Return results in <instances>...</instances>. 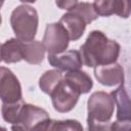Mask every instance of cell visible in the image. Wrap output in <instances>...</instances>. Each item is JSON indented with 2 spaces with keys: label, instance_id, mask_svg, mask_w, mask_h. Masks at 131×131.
Listing matches in <instances>:
<instances>
[{
  "label": "cell",
  "instance_id": "cell-1",
  "mask_svg": "<svg viewBox=\"0 0 131 131\" xmlns=\"http://www.w3.org/2000/svg\"><path fill=\"white\" fill-rule=\"evenodd\" d=\"M120 50L121 46L117 41L108 39L101 31L94 30L89 33L85 42L80 46L79 52L86 67L95 68L116 62Z\"/></svg>",
  "mask_w": 131,
  "mask_h": 131
},
{
  "label": "cell",
  "instance_id": "cell-2",
  "mask_svg": "<svg viewBox=\"0 0 131 131\" xmlns=\"http://www.w3.org/2000/svg\"><path fill=\"white\" fill-rule=\"evenodd\" d=\"M39 16L37 10L28 4L16 6L10 15V25L15 38L21 42L33 41L38 30Z\"/></svg>",
  "mask_w": 131,
  "mask_h": 131
},
{
  "label": "cell",
  "instance_id": "cell-3",
  "mask_svg": "<svg viewBox=\"0 0 131 131\" xmlns=\"http://www.w3.org/2000/svg\"><path fill=\"white\" fill-rule=\"evenodd\" d=\"M50 121L51 119L44 108L25 103L17 122L11 126V131H46Z\"/></svg>",
  "mask_w": 131,
  "mask_h": 131
},
{
  "label": "cell",
  "instance_id": "cell-4",
  "mask_svg": "<svg viewBox=\"0 0 131 131\" xmlns=\"http://www.w3.org/2000/svg\"><path fill=\"white\" fill-rule=\"evenodd\" d=\"M115 110V103L110 93L104 91L93 92L87 100L88 119L99 122H108Z\"/></svg>",
  "mask_w": 131,
  "mask_h": 131
},
{
  "label": "cell",
  "instance_id": "cell-5",
  "mask_svg": "<svg viewBox=\"0 0 131 131\" xmlns=\"http://www.w3.org/2000/svg\"><path fill=\"white\" fill-rule=\"evenodd\" d=\"M70 38L64 28L59 23L47 24L42 44L48 55H54L67 50Z\"/></svg>",
  "mask_w": 131,
  "mask_h": 131
},
{
  "label": "cell",
  "instance_id": "cell-6",
  "mask_svg": "<svg viewBox=\"0 0 131 131\" xmlns=\"http://www.w3.org/2000/svg\"><path fill=\"white\" fill-rule=\"evenodd\" d=\"M80 95L81 93L62 78L61 82L50 94V97L55 111L58 113H68L76 106Z\"/></svg>",
  "mask_w": 131,
  "mask_h": 131
},
{
  "label": "cell",
  "instance_id": "cell-7",
  "mask_svg": "<svg viewBox=\"0 0 131 131\" xmlns=\"http://www.w3.org/2000/svg\"><path fill=\"white\" fill-rule=\"evenodd\" d=\"M0 99L3 103H13L23 99L19 80L6 67H0Z\"/></svg>",
  "mask_w": 131,
  "mask_h": 131
},
{
  "label": "cell",
  "instance_id": "cell-8",
  "mask_svg": "<svg viewBox=\"0 0 131 131\" xmlns=\"http://www.w3.org/2000/svg\"><path fill=\"white\" fill-rule=\"evenodd\" d=\"M48 62L60 72H73L82 68L83 61L79 50H66L61 53L48 55Z\"/></svg>",
  "mask_w": 131,
  "mask_h": 131
},
{
  "label": "cell",
  "instance_id": "cell-9",
  "mask_svg": "<svg viewBox=\"0 0 131 131\" xmlns=\"http://www.w3.org/2000/svg\"><path fill=\"white\" fill-rule=\"evenodd\" d=\"M94 76L101 85L108 87L122 84L125 79L123 67L118 62L95 67Z\"/></svg>",
  "mask_w": 131,
  "mask_h": 131
},
{
  "label": "cell",
  "instance_id": "cell-10",
  "mask_svg": "<svg viewBox=\"0 0 131 131\" xmlns=\"http://www.w3.org/2000/svg\"><path fill=\"white\" fill-rule=\"evenodd\" d=\"M97 16L118 14L127 18L130 15V1L127 0H96L92 3Z\"/></svg>",
  "mask_w": 131,
  "mask_h": 131
},
{
  "label": "cell",
  "instance_id": "cell-11",
  "mask_svg": "<svg viewBox=\"0 0 131 131\" xmlns=\"http://www.w3.org/2000/svg\"><path fill=\"white\" fill-rule=\"evenodd\" d=\"M58 23L64 28L71 41L79 40L83 36L87 26L86 21L81 16L73 12H67L62 14Z\"/></svg>",
  "mask_w": 131,
  "mask_h": 131
},
{
  "label": "cell",
  "instance_id": "cell-12",
  "mask_svg": "<svg viewBox=\"0 0 131 131\" xmlns=\"http://www.w3.org/2000/svg\"><path fill=\"white\" fill-rule=\"evenodd\" d=\"M110 94L117 106V120H130V99L124 84L122 83Z\"/></svg>",
  "mask_w": 131,
  "mask_h": 131
},
{
  "label": "cell",
  "instance_id": "cell-13",
  "mask_svg": "<svg viewBox=\"0 0 131 131\" xmlns=\"http://www.w3.org/2000/svg\"><path fill=\"white\" fill-rule=\"evenodd\" d=\"M2 60L5 63H14L23 60V42L16 38H10L1 45Z\"/></svg>",
  "mask_w": 131,
  "mask_h": 131
},
{
  "label": "cell",
  "instance_id": "cell-14",
  "mask_svg": "<svg viewBox=\"0 0 131 131\" xmlns=\"http://www.w3.org/2000/svg\"><path fill=\"white\" fill-rule=\"evenodd\" d=\"M45 48L41 41L23 42V59L31 64H39L45 56Z\"/></svg>",
  "mask_w": 131,
  "mask_h": 131
},
{
  "label": "cell",
  "instance_id": "cell-15",
  "mask_svg": "<svg viewBox=\"0 0 131 131\" xmlns=\"http://www.w3.org/2000/svg\"><path fill=\"white\" fill-rule=\"evenodd\" d=\"M63 79L70 82L81 94H86L90 92V90L93 87V82L91 77L86 72L81 70L66 73Z\"/></svg>",
  "mask_w": 131,
  "mask_h": 131
},
{
  "label": "cell",
  "instance_id": "cell-16",
  "mask_svg": "<svg viewBox=\"0 0 131 131\" xmlns=\"http://www.w3.org/2000/svg\"><path fill=\"white\" fill-rule=\"evenodd\" d=\"M63 76L58 70H48L39 79V87L42 92L50 95L56 86L61 82Z\"/></svg>",
  "mask_w": 131,
  "mask_h": 131
},
{
  "label": "cell",
  "instance_id": "cell-17",
  "mask_svg": "<svg viewBox=\"0 0 131 131\" xmlns=\"http://www.w3.org/2000/svg\"><path fill=\"white\" fill-rule=\"evenodd\" d=\"M68 12H73V13L78 14L79 16H81L86 21L87 25L92 23L93 20H95L98 17L97 14L94 11L92 3H90V2L76 1V3L73 5V7H71L68 10Z\"/></svg>",
  "mask_w": 131,
  "mask_h": 131
},
{
  "label": "cell",
  "instance_id": "cell-18",
  "mask_svg": "<svg viewBox=\"0 0 131 131\" xmlns=\"http://www.w3.org/2000/svg\"><path fill=\"white\" fill-rule=\"evenodd\" d=\"M46 131H84V128L77 120H51Z\"/></svg>",
  "mask_w": 131,
  "mask_h": 131
},
{
  "label": "cell",
  "instance_id": "cell-19",
  "mask_svg": "<svg viewBox=\"0 0 131 131\" xmlns=\"http://www.w3.org/2000/svg\"><path fill=\"white\" fill-rule=\"evenodd\" d=\"M25 102L23 99L13 103H3L1 107V114L3 120L12 125L15 124L19 118V114Z\"/></svg>",
  "mask_w": 131,
  "mask_h": 131
},
{
  "label": "cell",
  "instance_id": "cell-20",
  "mask_svg": "<svg viewBox=\"0 0 131 131\" xmlns=\"http://www.w3.org/2000/svg\"><path fill=\"white\" fill-rule=\"evenodd\" d=\"M87 128L88 131H111V121L99 122L87 118Z\"/></svg>",
  "mask_w": 131,
  "mask_h": 131
},
{
  "label": "cell",
  "instance_id": "cell-21",
  "mask_svg": "<svg viewBox=\"0 0 131 131\" xmlns=\"http://www.w3.org/2000/svg\"><path fill=\"white\" fill-rule=\"evenodd\" d=\"M111 131H131V120H116L111 123Z\"/></svg>",
  "mask_w": 131,
  "mask_h": 131
},
{
  "label": "cell",
  "instance_id": "cell-22",
  "mask_svg": "<svg viewBox=\"0 0 131 131\" xmlns=\"http://www.w3.org/2000/svg\"><path fill=\"white\" fill-rule=\"evenodd\" d=\"M76 3V0H72V1H56L55 4L60 8V9H66L69 10L71 7H73V5Z\"/></svg>",
  "mask_w": 131,
  "mask_h": 131
},
{
  "label": "cell",
  "instance_id": "cell-23",
  "mask_svg": "<svg viewBox=\"0 0 131 131\" xmlns=\"http://www.w3.org/2000/svg\"><path fill=\"white\" fill-rule=\"evenodd\" d=\"M0 131H7V129L5 127H3V126H0Z\"/></svg>",
  "mask_w": 131,
  "mask_h": 131
},
{
  "label": "cell",
  "instance_id": "cell-24",
  "mask_svg": "<svg viewBox=\"0 0 131 131\" xmlns=\"http://www.w3.org/2000/svg\"><path fill=\"white\" fill-rule=\"evenodd\" d=\"M2 60V55H1V44H0V61Z\"/></svg>",
  "mask_w": 131,
  "mask_h": 131
},
{
  "label": "cell",
  "instance_id": "cell-25",
  "mask_svg": "<svg viewBox=\"0 0 131 131\" xmlns=\"http://www.w3.org/2000/svg\"><path fill=\"white\" fill-rule=\"evenodd\" d=\"M3 3H4V2H3V1H0V9H1V6H2V5H3Z\"/></svg>",
  "mask_w": 131,
  "mask_h": 131
},
{
  "label": "cell",
  "instance_id": "cell-26",
  "mask_svg": "<svg viewBox=\"0 0 131 131\" xmlns=\"http://www.w3.org/2000/svg\"><path fill=\"white\" fill-rule=\"evenodd\" d=\"M1 23H2V17H1V14H0V26H1Z\"/></svg>",
  "mask_w": 131,
  "mask_h": 131
}]
</instances>
